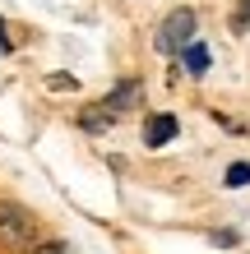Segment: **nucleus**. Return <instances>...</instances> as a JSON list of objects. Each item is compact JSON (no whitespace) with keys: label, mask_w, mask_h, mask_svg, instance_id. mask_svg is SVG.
<instances>
[{"label":"nucleus","mask_w":250,"mask_h":254,"mask_svg":"<svg viewBox=\"0 0 250 254\" xmlns=\"http://www.w3.org/2000/svg\"><path fill=\"white\" fill-rule=\"evenodd\" d=\"M0 241H5L9 250L37 245V217H33V208H23L14 199H0Z\"/></svg>","instance_id":"obj_1"},{"label":"nucleus","mask_w":250,"mask_h":254,"mask_svg":"<svg viewBox=\"0 0 250 254\" xmlns=\"http://www.w3.org/2000/svg\"><path fill=\"white\" fill-rule=\"evenodd\" d=\"M195 33H199V14L190 9V5H181V9H171L167 19L158 23V33H153V47L163 51V56H176V51H181V47H185V42L195 37Z\"/></svg>","instance_id":"obj_2"},{"label":"nucleus","mask_w":250,"mask_h":254,"mask_svg":"<svg viewBox=\"0 0 250 254\" xmlns=\"http://www.w3.org/2000/svg\"><path fill=\"white\" fill-rule=\"evenodd\" d=\"M102 107L107 111H135V107H144V79H116L111 83V93L102 97Z\"/></svg>","instance_id":"obj_3"},{"label":"nucleus","mask_w":250,"mask_h":254,"mask_svg":"<svg viewBox=\"0 0 250 254\" xmlns=\"http://www.w3.org/2000/svg\"><path fill=\"white\" fill-rule=\"evenodd\" d=\"M176 134H181V121H176L171 111H153L149 121H144V148H167Z\"/></svg>","instance_id":"obj_4"},{"label":"nucleus","mask_w":250,"mask_h":254,"mask_svg":"<svg viewBox=\"0 0 250 254\" xmlns=\"http://www.w3.org/2000/svg\"><path fill=\"white\" fill-rule=\"evenodd\" d=\"M176 61H181V69L185 74H195V79H204V74H209V47H204L199 37H190L181 51H176Z\"/></svg>","instance_id":"obj_5"},{"label":"nucleus","mask_w":250,"mask_h":254,"mask_svg":"<svg viewBox=\"0 0 250 254\" xmlns=\"http://www.w3.org/2000/svg\"><path fill=\"white\" fill-rule=\"evenodd\" d=\"M111 125H116V111H107L102 102H93V107L79 111V129H88V134H107Z\"/></svg>","instance_id":"obj_6"},{"label":"nucleus","mask_w":250,"mask_h":254,"mask_svg":"<svg viewBox=\"0 0 250 254\" xmlns=\"http://www.w3.org/2000/svg\"><path fill=\"white\" fill-rule=\"evenodd\" d=\"M223 185H227V190H246V185H250V162H232Z\"/></svg>","instance_id":"obj_7"},{"label":"nucleus","mask_w":250,"mask_h":254,"mask_svg":"<svg viewBox=\"0 0 250 254\" xmlns=\"http://www.w3.org/2000/svg\"><path fill=\"white\" fill-rule=\"evenodd\" d=\"M28 254H70L65 241H42V245H28Z\"/></svg>","instance_id":"obj_8"},{"label":"nucleus","mask_w":250,"mask_h":254,"mask_svg":"<svg viewBox=\"0 0 250 254\" xmlns=\"http://www.w3.org/2000/svg\"><path fill=\"white\" fill-rule=\"evenodd\" d=\"M209 241L227 250V245H237V241H241V236H237V231H232V227H223V231H213V236H209Z\"/></svg>","instance_id":"obj_9"},{"label":"nucleus","mask_w":250,"mask_h":254,"mask_svg":"<svg viewBox=\"0 0 250 254\" xmlns=\"http://www.w3.org/2000/svg\"><path fill=\"white\" fill-rule=\"evenodd\" d=\"M250 23V0H241V9L237 14H232V28H237V33H241V28Z\"/></svg>","instance_id":"obj_10"},{"label":"nucleus","mask_w":250,"mask_h":254,"mask_svg":"<svg viewBox=\"0 0 250 254\" xmlns=\"http://www.w3.org/2000/svg\"><path fill=\"white\" fill-rule=\"evenodd\" d=\"M14 51V42H9V33H5V14H0V56H9Z\"/></svg>","instance_id":"obj_11"},{"label":"nucleus","mask_w":250,"mask_h":254,"mask_svg":"<svg viewBox=\"0 0 250 254\" xmlns=\"http://www.w3.org/2000/svg\"><path fill=\"white\" fill-rule=\"evenodd\" d=\"M47 83H51V88H75V79H70V74H51Z\"/></svg>","instance_id":"obj_12"}]
</instances>
